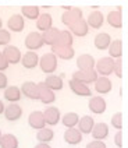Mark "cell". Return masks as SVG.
<instances>
[{
	"mask_svg": "<svg viewBox=\"0 0 128 148\" xmlns=\"http://www.w3.org/2000/svg\"><path fill=\"white\" fill-rule=\"evenodd\" d=\"M8 87V78L4 73H0V90H6Z\"/></svg>",
	"mask_w": 128,
	"mask_h": 148,
	"instance_id": "ab89813d",
	"label": "cell"
},
{
	"mask_svg": "<svg viewBox=\"0 0 128 148\" xmlns=\"http://www.w3.org/2000/svg\"><path fill=\"white\" fill-rule=\"evenodd\" d=\"M110 122H112V126L114 129H117L118 132H121V129H123V113L121 112L114 113L112 116V119H110Z\"/></svg>",
	"mask_w": 128,
	"mask_h": 148,
	"instance_id": "d590c367",
	"label": "cell"
},
{
	"mask_svg": "<svg viewBox=\"0 0 128 148\" xmlns=\"http://www.w3.org/2000/svg\"><path fill=\"white\" fill-rule=\"evenodd\" d=\"M38 94H39L38 101H40V102L45 103V105H52V103L56 101V94H54L53 91L49 90L43 82H39V84H38Z\"/></svg>",
	"mask_w": 128,
	"mask_h": 148,
	"instance_id": "30bf717a",
	"label": "cell"
},
{
	"mask_svg": "<svg viewBox=\"0 0 128 148\" xmlns=\"http://www.w3.org/2000/svg\"><path fill=\"white\" fill-rule=\"evenodd\" d=\"M82 18H84V11H82L81 8L70 7L67 11L63 13V16H61V23L70 28L72 24H75L77 21H80Z\"/></svg>",
	"mask_w": 128,
	"mask_h": 148,
	"instance_id": "3957f363",
	"label": "cell"
},
{
	"mask_svg": "<svg viewBox=\"0 0 128 148\" xmlns=\"http://www.w3.org/2000/svg\"><path fill=\"white\" fill-rule=\"evenodd\" d=\"M68 85H70V90L72 91V94H75V95H78V97H84V98L92 97V90L89 88L88 85H84V84L75 81V80H72V78L68 81Z\"/></svg>",
	"mask_w": 128,
	"mask_h": 148,
	"instance_id": "ac0fdd59",
	"label": "cell"
},
{
	"mask_svg": "<svg viewBox=\"0 0 128 148\" xmlns=\"http://www.w3.org/2000/svg\"><path fill=\"white\" fill-rule=\"evenodd\" d=\"M24 69L27 70H32L35 67H38L39 64V55L36 52H25L21 58V62H20Z\"/></svg>",
	"mask_w": 128,
	"mask_h": 148,
	"instance_id": "9a60e30c",
	"label": "cell"
},
{
	"mask_svg": "<svg viewBox=\"0 0 128 148\" xmlns=\"http://www.w3.org/2000/svg\"><path fill=\"white\" fill-rule=\"evenodd\" d=\"M24 46L28 49V52H36L43 46V41H42V35L38 31H32L27 35L24 41Z\"/></svg>",
	"mask_w": 128,
	"mask_h": 148,
	"instance_id": "5b68a950",
	"label": "cell"
},
{
	"mask_svg": "<svg viewBox=\"0 0 128 148\" xmlns=\"http://www.w3.org/2000/svg\"><path fill=\"white\" fill-rule=\"evenodd\" d=\"M53 138H54V132L50 127H43L36 133V140L39 143H43V144H49Z\"/></svg>",
	"mask_w": 128,
	"mask_h": 148,
	"instance_id": "836d02e7",
	"label": "cell"
},
{
	"mask_svg": "<svg viewBox=\"0 0 128 148\" xmlns=\"http://www.w3.org/2000/svg\"><path fill=\"white\" fill-rule=\"evenodd\" d=\"M4 117L8 122H17L21 119L22 116V108L18 103H8L7 106H4V112H3Z\"/></svg>",
	"mask_w": 128,
	"mask_h": 148,
	"instance_id": "8fae6325",
	"label": "cell"
},
{
	"mask_svg": "<svg viewBox=\"0 0 128 148\" xmlns=\"http://www.w3.org/2000/svg\"><path fill=\"white\" fill-rule=\"evenodd\" d=\"M95 63L96 60L93 59L92 55H88V53H84L78 56L77 59V67L80 71H84V70H93L95 69Z\"/></svg>",
	"mask_w": 128,
	"mask_h": 148,
	"instance_id": "ffe728a7",
	"label": "cell"
},
{
	"mask_svg": "<svg viewBox=\"0 0 128 148\" xmlns=\"http://www.w3.org/2000/svg\"><path fill=\"white\" fill-rule=\"evenodd\" d=\"M97 77H99V75L96 74L95 69H93V70H84V71L77 70V71L72 73V80L81 82V84H84V85H88V87H89V84H93V82L97 80Z\"/></svg>",
	"mask_w": 128,
	"mask_h": 148,
	"instance_id": "277c9868",
	"label": "cell"
},
{
	"mask_svg": "<svg viewBox=\"0 0 128 148\" xmlns=\"http://www.w3.org/2000/svg\"><path fill=\"white\" fill-rule=\"evenodd\" d=\"M104 20L107 21V24L110 25L112 28H116V29L123 28V13H121V7H117L116 10L109 11V14H107V17Z\"/></svg>",
	"mask_w": 128,
	"mask_h": 148,
	"instance_id": "5bb4252c",
	"label": "cell"
},
{
	"mask_svg": "<svg viewBox=\"0 0 128 148\" xmlns=\"http://www.w3.org/2000/svg\"><path fill=\"white\" fill-rule=\"evenodd\" d=\"M8 32H22L25 28V20L21 14H13L7 21Z\"/></svg>",
	"mask_w": 128,
	"mask_h": 148,
	"instance_id": "4fadbf2b",
	"label": "cell"
},
{
	"mask_svg": "<svg viewBox=\"0 0 128 148\" xmlns=\"http://www.w3.org/2000/svg\"><path fill=\"white\" fill-rule=\"evenodd\" d=\"M113 69H114V60L109 56L99 59L95 63V71L99 77H109L113 74Z\"/></svg>",
	"mask_w": 128,
	"mask_h": 148,
	"instance_id": "7a4b0ae2",
	"label": "cell"
},
{
	"mask_svg": "<svg viewBox=\"0 0 128 148\" xmlns=\"http://www.w3.org/2000/svg\"><path fill=\"white\" fill-rule=\"evenodd\" d=\"M112 43V36L107 32H100L97 34L93 39V45L97 50H107Z\"/></svg>",
	"mask_w": 128,
	"mask_h": 148,
	"instance_id": "83f0119b",
	"label": "cell"
},
{
	"mask_svg": "<svg viewBox=\"0 0 128 148\" xmlns=\"http://www.w3.org/2000/svg\"><path fill=\"white\" fill-rule=\"evenodd\" d=\"M1 136H3V134H1V130H0V140H1Z\"/></svg>",
	"mask_w": 128,
	"mask_h": 148,
	"instance_id": "bcb514c9",
	"label": "cell"
},
{
	"mask_svg": "<svg viewBox=\"0 0 128 148\" xmlns=\"http://www.w3.org/2000/svg\"><path fill=\"white\" fill-rule=\"evenodd\" d=\"M107 50H109V58H112L113 60L121 59V56H123V41L121 39H112V43Z\"/></svg>",
	"mask_w": 128,
	"mask_h": 148,
	"instance_id": "f546056e",
	"label": "cell"
},
{
	"mask_svg": "<svg viewBox=\"0 0 128 148\" xmlns=\"http://www.w3.org/2000/svg\"><path fill=\"white\" fill-rule=\"evenodd\" d=\"M60 31H61V29L52 27L50 29H48V31H45V32L40 34V35H42V41H43V45L53 46V45L56 43L57 38H59V35H60Z\"/></svg>",
	"mask_w": 128,
	"mask_h": 148,
	"instance_id": "f1b7e54d",
	"label": "cell"
},
{
	"mask_svg": "<svg viewBox=\"0 0 128 148\" xmlns=\"http://www.w3.org/2000/svg\"><path fill=\"white\" fill-rule=\"evenodd\" d=\"M43 117H45V122L48 126H56L57 123H60V119H61V112L60 109L56 106H48L43 112Z\"/></svg>",
	"mask_w": 128,
	"mask_h": 148,
	"instance_id": "ba28073f",
	"label": "cell"
},
{
	"mask_svg": "<svg viewBox=\"0 0 128 148\" xmlns=\"http://www.w3.org/2000/svg\"><path fill=\"white\" fill-rule=\"evenodd\" d=\"M85 148H107V145H106V143H104V141L93 140V141H89Z\"/></svg>",
	"mask_w": 128,
	"mask_h": 148,
	"instance_id": "f35d334b",
	"label": "cell"
},
{
	"mask_svg": "<svg viewBox=\"0 0 128 148\" xmlns=\"http://www.w3.org/2000/svg\"><path fill=\"white\" fill-rule=\"evenodd\" d=\"M91 136L93 137V140L96 141H103L104 138L109 137V126L103 122L100 123H95L92 132H91Z\"/></svg>",
	"mask_w": 128,
	"mask_h": 148,
	"instance_id": "44dd1931",
	"label": "cell"
},
{
	"mask_svg": "<svg viewBox=\"0 0 128 148\" xmlns=\"http://www.w3.org/2000/svg\"><path fill=\"white\" fill-rule=\"evenodd\" d=\"M38 66L40 67V70L43 73L48 74V75L54 74V71L57 70V58L52 52H48V53L39 56V64Z\"/></svg>",
	"mask_w": 128,
	"mask_h": 148,
	"instance_id": "6da1fadb",
	"label": "cell"
},
{
	"mask_svg": "<svg viewBox=\"0 0 128 148\" xmlns=\"http://www.w3.org/2000/svg\"><path fill=\"white\" fill-rule=\"evenodd\" d=\"M72 43H74L72 34L70 32L68 29H61L56 43H54L52 48H72Z\"/></svg>",
	"mask_w": 128,
	"mask_h": 148,
	"instance_id": "e0dca14e",
	"label": "cell"
},
{
	"mask_svg": "<svg viewBox=\"0 0 128 148\" xmlns=\"http://www.w3.org/2000/svg\"><path fill=\"white\" fill-rule=\"evenodd\" d=\"M89 110L95 115H103L107 109V103H106V99L100 95H96V97H91L88 103Z\"/></svg>",
	"mask_w": 128,
	"mask_h": 148,
	"instance_id": "52a82bcc",
	"label": "cell"
},
{
	"mask_svg": "<svg viewBox=\"0 0 128 148\" xmlns=\"http://www.w3.org/2000/svg\"><path fill=\"white\" fill-rule=\"evenodd\" d=\"M43 84H45L50 91H53V92L61 91L64 87V81H63V78H61V75H56V74L48 75L46 80L43 81Z\"/></svg>",
	"mask_w": 128,
	"mask_h": 148,
	"instance_id": "cb8c5ba5",
	"label": "cell"
},
{
	"mask_svg": "<svg viewBox=\"0 0 128 148\" xmlns=\"http://www.w3.org/2000/svg\"><path fill=\"white\" fill-rule=\"evenodd\" d=\"M1 55L7 60L8 66H10V64H18V63L21 62V58H22V53H21L20 48H17L14 45H7V46L3 49Z\"/></svg>",
	"mask_w": 128,
	"mask_h": 148,
	"instance_id": "8992f818",
	"label": "cell"
},
{
	"mask_svg": "<svg viewBox=\"0 0 128 148\" xmlns=\"http://www.w3.org/2000/svg\"><path fill=\"white\" fill-rule=\"evenodd\" d=\"M121 69H123V62H121V59H117V60H114V69H113V73L116 74L118 78H121Z\"/></svg>",
	"mask_w": 128,
	"mask_h": 148,
	"instance_id": "74e56055",
	"label": "cell"
},
{
	"mask_svg": "<svg viewBox=\"0 0 128 148\" xmlns=\"http://www.w3.org/2000/svg\"><path fill=\"white\" fill-rule=\"evenodd\" d=\"M82 134L78 132V129H67L63 134L64 141L68 144V145H78L81 141H82Z\"/></svg>",
	"mask_w": 128,
	"mask_h": 148,
	"instance_id": "d4e9b609",
	"label": "cell"
},
{
	"mask_svg": "<svg viewBox=\"0 0 128 148\" xmlns=\"http://www.w3.org/2000/svg\"><path fill=\"white\" fill-rule=\"evenodd\" d=\"M21 16L28 20H38L40 16V7L38 6H22L21 7Z\"/></svg>",
	"mask_w": 128,
	"mask_h": 148,
	"instance_id": "d6a6232c",
	"label": "cell"
},
{
	"mask_svg": "<svg viewBox=\"0 0 128 148\" xmlns=\"http://www.w3.org/2000/svg\"><path fill=\"white\" fill-rule=\"evenodd\" d=\"M3 28V20H1V17H0V29Z\"/></svg>",
	"mask_w": 128,
	"mask_h": 148,
	"instance_id": "f6af8a7d",
	"label": "cell"
},
{
	"mask_svg": "<svg viewBox=\"0 0 128 148\" xmlns=\"http://www.w3.org/2000/svg\"><path fill=\"white\" fill-rule=\"evenodd\" d=\"M20 141L14 134H3L0 140V147L1 148H18Z\"/></svg>",
	"mask_w": 128,
	"mask_h": 148,
	"instance_id": "e575fe53",
	"label": "cell"
},
{
	"mask_svg": "<svg viewBox=\"0 0 128 148\" xmlns=\"http://www.w3.org/2000/svg\"><path fill=\"white\" fill-rule=\"evenodd\" d=\"M28 124L29 127L33 129V130H40L43 127H46V122H45V117H43V113L42 110H33L29 113L28 116Z\"/></svg>",
	"mask_w": 128,
	"mask_h": 148,
	"instance_id": "7c38bea8",
	"label": "cell"
},
{
	"mask_svg": "<svg viewBox=\"0 0 128 148\" xmlns=\"http://www.w3.org/2000/svg\"><path fill=\"white\" fill-rule=\"evenodd\" d=\"M68 31L72 34V36L75 35V36H78V38H84V36H86L89 32V27L86 24V21H85V18H82L80 21H77L75 24H72L70 28H68Z\"/></svg>",
	"mask_w": 128,
	"mask_h": 148,
	"instance_id": "603a6c76",
	"label": "cell"
},
{
	"mask_svg": "<svg viewBox=\"0 0 128 148\" xmlns=\"http://www.w3.org/2000/svg\"><path fill=\"white\" fill-rule=\"evenodd\" d=\"M85 21H86V24H88L89 28H92V29H99V28H102L104 24V16H103L102 11L96 10V11H92V13L89 14L88 18H86Z\"/></svg>",
	"mask_w": 128,
	"mask_h": 148,
	"instance_id": "d6986e66",
	"label": "cell"
},
{
	"mask_svg": "<svg viewBox=\"0 0 128 148\" xmlns=\"http://www.w3.org/2000/svg\"><path fill=\"white\" fill-rule=\"evenodd\" d=\"M21 95H24L25 98L31 99V101H38L39 94H38V84H35L33 81H25L22 82V85L20 87Z\"/></svg>",
	"mask_w": 128,
	"mask_h": 148,
	"instance_id": "9c48e42d",
	"label": "cell"
},
{
	"mask_svg": "<svg viewBox=\"0 0 128 148\" xmlns=\"http://www.w3.org/2000/svg\"><path fill=\"white\" fill-rule=\"evenodd\" d=\"M60 122H61V124H63L65 129H75L78 122H80V116H78V113H75V112H68V113H65L64 116H61Z\"/></svg>",
	"mask_w": 128,
	"mask_h": 148,
	"instance_id": "4dcf8cb0",
	"label": "cell"
},
{
	"mask_svg": "<svg viewBox=\"0 0 128 148\" xmlns=\"http://www.w3.org/2000/svg\"><path fill=\"white\" fill-rule=\"evenodd\" d=\"M93 85H95V91L100 97L109 94L113 88V82L109 77H97V80L93 82Z\"/></svg>",
	"mask_w": 128,
	"mask_h": 148,
	"instance_id": "2e32d148",
	"label": "cell"
},
{
	"mask_svg": "<svg viewBox=\"0 0 128 148\" xmlns=\"http://www.w3.org/2000/svg\"><path fill=\"white\" fill-rule=\"evenodd\" d=\"M7 69H8L7 60L4 59V56H3V55H1V52H0V73H4Z\"/></svg>",
	"mask_w": 128,
	"mask_h": 148,
	"instance_id": "60d3db41",
	"label": "cell"
},
{
	"mask_svg": "<svg viewBox=\"0 0 128 148\" xmlns=\"http://www.w3.org/2000/svg\"><path fill=\"white\" fill-rule=\"evenodd\" d=\"M11 41V34L8 32L7 29H4V28H1L0 29V46H7L8 43Z\"/></svg>",
	"mask_w": 128,
	"mask_h": 148,
	"instance_id": "8d00e7d4",
	"label": "cell"
},
{
	"mask_svg": "<svg viewBox=\"0 0 128 148\" xmlns=\"http://www.w3.org/2000/svg\"><path fill=\"white\" fill-rule=\"evenodd\" d=\"M33 148H52V147H50L49 144H43V143H38V144H36V145H35V147H33Z\"/></svg>",
	"mask_w": 128,
	"mask_h": 148,
	"instance_id": "7bdbcfd3",
	"label": "cell"
},
{
	"mask_svg": "<svg viewBox=\"0 0 128 148\" xmlns=\"http://www.w3.org/2000/svg\"><path fill=\"white\" fill-rule=\"evenodd\" d=\"M93 126H95L93 117L86 115V116L80 117V122H78V124H77V129H78V132L84 136V134H91L92 129H93Z\"/></svg>",
	"mask_w": 128,
	"mask_h": 148,
	"instance_id": "484cf974",
	"label": "cell"
},
{
	"mask_svg": "<svg viewBox=\"0 0 128 148\" xmlns=\"http://www.w3.org/2000/svg\"><path fill=\"white\" fill-rule=\"evenodd\" d=\"M53 27V17L49 13H40V16L36 20V28H38V32H45Z\"/></svg>",
	"mask_w": 128,
	"mask_h": 148,
	"instance_id": "7402d4cb",
	"label": "cell"
},
{
	"mask_svg": "<svg viewBox=\"0 0 128 148\" xmlns=\"http://www.w3.org/2000/svg\"><path fill=\"white\" fill-rule=\"evenodd\" d=\"M3 97H4V101H7L10 103H17L20 99H21V91H20V87L17 85H8L7 88L3 92Z\"/></svg>",
	"mask_w": 128,
	"mask_h": 148,
	"instance_id": "4316f807",
	"label": "cell"
},
{
	"mask_svg": "<svg viewBox=\"0 0 128 148\" xmlns=\"http://www.w3.org/2000/svg\"><path fill=\"white\" fill-rule=\"evenodd\" d=\"M114 144L118 148H123V132H117L114 136Z\"/></svg>",
	"mask_w": 128,
	"mask_h": 148,
	"instance_id": "b9f144b4",
	"label": "cell"
},
{
	"mask_svg": "<svg viewBox=\"0 0 128 148\" xmlns=\"http://www.w3.org/2000/svg\"><path fill=\"white\" fill-rule=\"evenodd\" d=\"M3 112H4V102L0 99V115H3Z\"/></svg>",
	"mask_w": 128,
	"mask_h": 148,
	"instance_id": "ee69618b",
	"label": "cell"
},
{
	"mask_svg": "<svg viewBox=\"0 0 128 148\" xmlns=\"http://www.w3.org/2000/svg\"><path fill=\"white\" fill-rule=\"evenodd\" d=\"M52 53L61 60H71L75 56L74 48H52Z\"/></svg>",
	"mask_w": 128,
	"mask_h": 148,
	"instance_id": "1f68e13d",
	"label": "cell"
}]
</instances>
